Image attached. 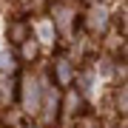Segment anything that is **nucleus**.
Listing matches in <instances>:
<instances>
[{"label": "nucleus", "instance_id": "obj_9", "mask_svg": "<svg viewBox=\"0 0 128 128\" xmlns=\"http://www.w3.org/2000/svg\"><path fill=\"white\" fill-rule=\"evenodd\" d=\"M20 54H23V60H34L37 54H40V43L34 40V37H26V40H20Z\"/></svg>", "mask_w": 128, "mask_h": 128}, {"label": "nucleus", "instance_id": "obj_2", "mask_svg": "<svg viewBox=\"0 0 128 128\" xmlns=\"http://www.w3.org/2000/svg\"><path fill=\"white\" fill-rule=\"evenodd\" d=\"M40 120L46 125H51L57 120V114H60V94H57V88L54 86H48V82H43V97H40Z\"/></svg>", "mask_w": 128, "mask_h": 128}, {"label": "nucleus", "instance_id": "obj_7", "mask_svg": "<svg viewBox=\"0 0 128 128\" xmlns=\"http://www.w3.org/2000/svg\"><path fill=\"white\" fill-rule=\"evenodd\" d=\"M77 91L82 94V100H94L97 97V91H94V86H97V74L94 71H82L80 77H77Z\"/></svg>", "mask_w": 128, "mask_h": 128}, {"label": "nucleus", "instance_id": "obj_4", "mask_svg": "<svg viewBox=\"0 0 128 128\" xmlns=\"http://www.w3.org/2000/svg\"><path fill=\"white\" fill-rule=\"evenodd\" d=\"M108 23H111V12H108V6L94 3L91 9H88V14H86V26H88V32L102 34L105 28H108Z\"/></svg>", "mask_w": 128, "mask_h": 128}, {"label": "nucleus", "instance_id": "obj_6", "mask_svg": "<svg viewBox=\"0 0 128 128\" xmlns=\"http://www.w3.org/2000/svg\"><path fill=\"white\" fill-rule=\"evenodd\" d=\"M54 77H57V86H63V88H68V86H71V80H74L71 60H66V57L54 60Z\"/></svg>", "mask_w": 128, "mask_h": 128}, {"label": "nucleus", "instance_id": "obj_12", "mask_svg": "<svg viewBox=\"0 0 128 128\" xmlns=\"http://www.w3.org/2000/svg\"><path fill=\"white\" fill-rule=\"evenodd\" d=\"M117 111L125 114V82H122V88H117Z\"/></svg>", "mask_w": 128, "mask_h": 128}, {"label": "nucleus", "instance_id": "obj_8", "mask_svg": "<svg viewBox=\"0 0 128 128\" xmlns=\"http://www.w3.org/2000/svg\"><path fill=\"white\" fill-rule=\"evenodd\" d=\"M60 105H63V111H66L68 117H74V114L82 108V94L74 91V88H68V91H66V100L60 102Z\"/></svg>", "mask_w": 128, "mask_h": 128}, {"label": "nucleus", "instance_id": "obj_13", "mask_svg": "<svg viewBox=\"0 0 128 128\" xmlns=\"http://www.w3.org/2000/svg\"><path fill=\"white\" fill-rule=\"evenodd\" d=\"M0 40H3V20H0Z\"/></svg>", "mask_w": 128, "mask_h": 128}, {"label": "nucleus", "instance_id": "obj_14", "mask_svg": "<svg viewBox=\"0 0 128 128\" xmlns=\"http://www.w3.org/2000/svg\"><path fill=\"white\" fill-rule=\"evenodd\" d=\"M91 3H94V0H91Z\"/></svg>", "mask_w": 128, "mask_h": 128}, {"label": "nucleus", "instance_id": "obj_11", "mask_svg": "<svg viewBox=\"0 0 128 128\" xmlns=\"http://www.w3.org/2000/svg\"><path fill=\"white\" fill-rule=\"evenodd\" d=\"M0 71H3V74L14 71V54H12V51H0Z\"/></svg>", "mask_w": 128, "mask_h": 128}, {"label": "nucleus", "instance_id": "obj_1", "mask_svg": "<svg viewBox=\"0 0 128 128\" xmlns=\"http://www.w3.org/2000/svg\"><path fill=\"white\" fill-rule=\"evenodd\" d=\"M23 91H20V105H23L26 114H37L40 111V97H43V82L34 77V74H26L23 77Z\"/></svg>", "mask_w": 128, "mask_h": 128}, {"label": "nucleus", "instance_id": "obj_5", "mask_svg": "<svg viewBox=\"0 0 128 128\" xmlns=\"http://www.w3.org/2000/svg\"><path fill=\"white\" fill-rule=\"evenodd\" d=\"M34 40L43 43V46H51V43L57 40V28L51 23V17H43V20L34 23Z\"/></svg>", "mask_w": 128, "mask_h": 128}, {"label": "nucleus", "instance_id": "obj_10", "mask_svg": "<svg viewBox=\"0 0 128 128\" xmlns=\"http://www.w3.org/2000/svg\"><path fill=\"white\" fill-rule=\"evenodd\" d=\"M28 37V26L26 23H12L9 26V40L12 43H20V40H26Z\"/></svg>", "mask_w": 128, "mask_h": 128}, {"label": "nucleus", "instance_id": "obj_3", "mask_svg": "<svg viewBox=\"0 0 128 128\" xmlns=\"http://www.w3.org/2000/svg\"><path fill=\"white\" fill-rule=\"evenodd\" d=\"M74 17H77V12H74V6H68V3H57L54 9H51V23H54V28L63 37H71Z\"/></svg>", "mask_w": 128, "mask_h": 128}]
</instances>
